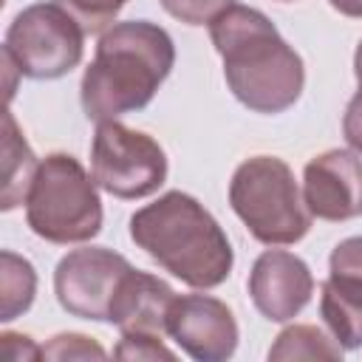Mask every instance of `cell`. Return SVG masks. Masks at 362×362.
I'll return each mask as SVG.
<instances>
[{
    "instance_id": "obj_6",
    "label": "cell",
    "mask_w": 362,
    "mask_h": 362,
    "mask_svg": "<svg viewBox=\"0 0 362 362\" xmlns=\"http://www.w3.org/2000/svg\"><path fill=\"white\" fill-rule=\"evenodd\" d=\"M82 54L85 28L57 0L23 8L3 40V57L28 79H59L82 62Z\"/></svg>"
},
{
    "instance_id": "obj_14",
    "label": "cell",
    "mask_w": 362,
    "mask_h": 362,
    "mask_svg": "<svg viewBox=\"0 0 362 362\" xmlns=\"http://www.w3.org/2000/svg\"><path fill=\"white\" fill-rule=\"evenodd\" d=\"M37 167H40L37 156L31 153L25 136L20 133L11 110H6L3 113V192H0L3 212L25 204Z\"/></svg>"
},
{
    "instance_id": "obj_1",
    "label": "cell",
    "mask_w": 362,
    "mask_h": 362,
    "mask_svg": "<svg viewBox=\"0 0 362 362\" xmlns=\"http://www.w3.org/2000/svg\"><path fill=\"white\" fill-rule=\"evenodd\" d=\"M209 37L223 59L226 85L243 107L274 116L300 99L303 59L263 11L232 3L209 23Z\"/></svg>"
},
{
    "instance_id": "obj_9",
    "label": "cell",
    "mask_w": 362,
    "mask_h": 362,
    "mask_svg": "<svg viewBox=\"0 0 362 362\" xmlns=\"http://www.w3.org/2000/svg\"><path fill=\"white\" fill-rule=\"evenodd\" d=\"M167 334L198 362H226L240 339L232 308L212 294H175L167 311Z\"/></svg>"
},
{
    "instance_id": "obj_10",
    "label": "cell",
    "mask_w": 362,
    "mask_h": 362,
    "mask_svg": "<svg viewBox=\"0 0 362 362\" xmlns=\"http://www.w3.org/2000/svg\"><path fill=\"white\" fill-rule=\"evenodd\" d=\"M320 317L342 351L362 348V235L334 246L320 288Z\"/></svg>"
},
{
    "instance_id": "obj_4",
    "label": "cell",
    "mask_w": 362,
    "mask_h": 362,
    "mask_svg": "<svg viewBox=\"0 0 362 362\" xmlns=\"http://www.w3.org/2000/svg\"><path fill=\"white\" fill-rule=\"evenodd\" d=\"M96 178L71 156L51 153L40 161L25 198V223L48 243H85L102 229V198Z\"/></svg>"
},
{
    "instance_id": "obj_18",
    "label": "cell",
    "mask_w": 362,
    "mask_h": 362,
    "mask_svg": "<svg viewBox=\"0 0 362 362\" xmlns=\"http://www.w3.org/2000/svg\"><path fill=\"white\" fill-rule=\"evenodd\" d=\"M158 3L170 17L187 25H209L235 0H158Z\"/></svg>"
},
{
    "instance_id": "obj_5",
    "label": "cell",
    "mask_w": 362,
    "mask_h": 362,
    "mask_svg": "<svg viewBox=\"0 0 362 362\" xmlns=\"http://www.w3.org/2000/svg\"><path fill=\"white\" fill-rule=\"evenodd\" d=\"M229 204L249 235L266 246H288L308 235L311 212L291 167L277 156H252L232 173Z\"/></svg>"
},
{
    "instance_id": "obj_2",
    "label": "cell",
    "mask_w": 362,
    "mask_h": 362,
    "mask_svg": "<svg viewBox=\"0 0 362 362\" xmlns=\"http://www.w3.org/2000/svg\"><path fill=\"white\" fill-rule=\"evenodd\" d=\"M175 65L173 37L150 20H124L102 31L85 68L79 99L90 122H110L153 102Z\"/></svg>"
},
{
    "instance_id": "obj_16",
    "label": "cell",
    "mask_w": 362,
    "mask_h": 362,
    "mask_svg": "<svg viewBox=\"0 0 362 362\" xmlns=\"http://www.w3.org/2000/svg\"><path fill=\"white\" fill-rule=\"evenodd\" d=\"M342 345L317 325H288L269 348V359H339Z\"/></svg>"
},
{
    "instance_id": "obj_7",
    "label": "cell",
    "mask_w": 362,
    "mask_h": 362,
    "mask_svg": "<svg viewBox=\"0 0 362 362\" xmlns=\"http://www.w3.org/2000/svg\"><path fill=\"white\" fill-rule=\"evenodd\" d=\"M90 175L113 198H147L167 181V153L141 130L116 119L99 122L90 144Z\"/></svg>"
},
{
    "instance_id": "obj_24",
    "label": "cell",
    "mask_w": 362,
    "mask_h": 362,
    "mask_svg": "<svg viewBox=\"0 0 362 362\" xmlns=\"http://www.w3.org/2000/svg\"><path fill=\"white\" fill-rule=\"evenodd\" d=\"M354 76H356V82L362 85V40H359V45H356V51H354Z\"/></svg>"
},
{
    "instance_id": "obj_20",
    "label": "cell",
    "mask_w": 362,
    "mask_h": 362,
    "mask_svg": "<svg viewBox=\"0 0 362 362\" xmlns=\"http://www.w3.org/2000/svg\"><path fill=\"white\" fill-rule=\"evenodd\" d=\"M119 359H175V354L161 342V337L150 334H122L119 345L113 348Z\"/></svg>"
},
{
    "instance_id": "obj_22",
    "label": "cell",
    "mask_w": 362,
    "mask_h": 362,
    "mask_svg": "<svg viewBox=\"0 0 362 362\" xmlns=\"http://www.w3.org/2000/svg\"><path fill=\"white\" fill-rule=\"evenodd\" d=\"M0 348H3V356L11 359V362H20V359H40V356H42V348H37V345L31 342V337H25V334L3 331V334H0Z\"/></svg>"
},
{
    "instance_id": "obj_8",
    "label": "cell",
    "mask_w": 362,
    "mask_h": 362,
    "mask_svg": "<svg viewBox=\"0 0 362 362\" xmlns=\"http://www.w3.org/2000/svg\"><path fill=\"white\" fill-rule=\"evenodd\" d=\"M130 269L133 266L127 263V257H122L113 249L105 246L74 249L57 263L54 294L71 317L107 322L116 286Z\"/></svg>"
},
{
    "instance_id": "obj_23",
    "label": "cell",
    "mask_w": 362,
    "mask_h": 362,
    "mask_svg": "<svg viewBox=\"0 0 362 362\" xmlns=\"http://www.w3.org/2000/svg\"><path fill=\"white\" fill-rule=\"evenodd\" d=\"M334 11H339L342 17H354L362 20V0H328Z\"/></svg>"
},
{
    "instance_id": "obj_12",
    "label": "cell",
    "mask_w": 362,
    "mask_h": 362,
    "mask_svg": "<svg viewBox=\"0 0 362 362\" xmlns=\"http://www.w3.org/2000/svg\"><path fill=\"white\" fill-rule=\"evenodd\" d=\"M249 297L269 322L294 320L314 294L308 263L286 249H266L249 272Z\"/></svg>"
},
{
    "instance_id": "obj_13",
    "label": "cell",
    "mask_w": 362,
    "mask_h": 362,
    "mask_svg": "<svg viewBox=\"0 0 362 362\" xmlns=\"http://www.w3.org/2000/svg\"><path fill=\"white\" fill-rule=\"evenodd\" d=\"M175 300V291L156 274L130 269L113 294L110 320L122 334H167V311Z\"/></svg>"
},
{
    "instance_id": "obj_17",
    "label": "cell",
    "mask_w": 362,
    "mask_h": 362,
    "mask_svg": "<svg viewBox=\"0 0 362 362\" xmlns=\"http://www.w3.org/2000/svg\"><path fill=\"white\" fill-rule=\"evenodd\" d=\"M57 3L79 20L85 34H99L113 25L116 14L124 8L127 0H57Z\"/></svg>"
},
{
    "instance_id": "obj_21",
    "label": "cell",
    "mask_w": 362,
    "mask_h": 362,
    "mask_svg": "<svg viewBox=\"0 0 362 362\" xmlns=\"http://www.w3.org/2000/svg\"><path fill=\"white\" fill-rule=\"evenodd\" d=\"M342 136L351 144V150H356L362 156V85L359 90L351 96L345 116H342Z\"/></svg>"
},
{
    "instance_id": "obj_3",
    "label": "cell",
    "mask_w": 362,
    "mask_h": 362,
    "mask_svg": "<svg viewBox=\"0 0 362 362\" xmlns=\"http://www.w3.org/2000/svg\"><path fill=\"white\" fill-rule=\"evenodd\" d=\"M130 238L164 272L192 288L221 286L235 263L232 243L212 212L192 195L173 189L130 218Z\"/></svg>"
},
{
    "instance_id": "obj_19",
    "label": "cell",
    "mask_w": 362,
    "mask_h": 362,
    "mask_svg": "<svg viewBox=\"0 0 362 362\" xmlns=\"http://www.w3.org/2000/svg\"><path fill=\"white\" fill-rule=\"evenodd\" d=\"M45 359H105V348L96 345L90 337L85 334H57L45 348H42Z\"/></svg>"
},
{
    "instance_id": "obj_15",
    "label": "cell",
    "mask_w": 362,
    "mask_h": 362,
    "mask_svg": "<svg viewBox=\"0 0 362 362\" xmlns=\"http://www.w3.org/2000/svg\"><path fill=\"white\" fill-rule=\"evenodd\" d=\"M37 294V272L34 266L3 249L0 252V320L8 322L20 314H25Z\"/></svg>"
},
{
    "instance_id": "obj_11",
    "label": "cell",
    "mask_w": 362,
    "mask_h": 362,
    "mask_svg": "<svg viewBox=\"0 0 362 362\" xmlns=\"http://www.w3.org/2000/svg\"><path fill=\"white\" fill-rule=\"evenodd\" d=\"M303 201L311 218L351 221L362 215V158L356 150H325L303 170Z\"/></svg>"
}]
</instances>
